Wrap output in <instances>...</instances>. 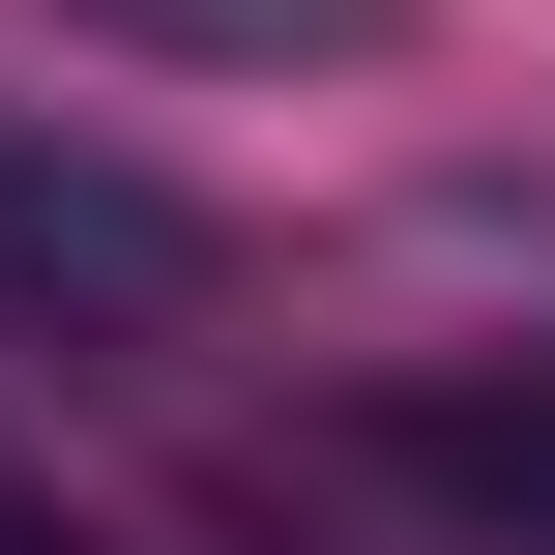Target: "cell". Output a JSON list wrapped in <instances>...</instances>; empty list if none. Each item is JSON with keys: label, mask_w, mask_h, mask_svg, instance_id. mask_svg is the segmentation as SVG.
Segmentation results:
<instances>
[{"label": "cell", "mask_w": 555, "mask_h": 555, "mask_svg": "<svg viewBox=\"0 0 555 555\" xmlns=\"http://www.w3.org/2000/svg\"><path fill=\"white\" fill-rule=\"evenodd\" d=\"M205 293H234V234H205L176 176L29 146V117H0V322H205Z\"/></svg>", "instance_id": "obj_1"}, {"label": "cell", "mask_w": 555, "mask_h": 555, "mask_svg": "<svg viewBox=\"0 0 555 555\" xmlns=\"http://www.w3.org/2000/svg\"><path fill=\"white\" fill-rule=\"evenodd\" d=\"M59 29H176V59H380L410 0H59Z\"/></svg>", "instance_id": "obj_3"}, {"label": "cell", "mask_w": 555, "mask_h": 555, "mask_svg": "<svg viewBox=\"0 0 555 555\" xmlns=\"http://www.w3.org/2000/svg\"><path fill=\"white\" fill-rule=\"evenodd\" d=\"M380 468H410L439 527L555 555V351H527V380H410V410H380Z\"/></svg>", "instance_id": "obj_2"}]
</instances>
